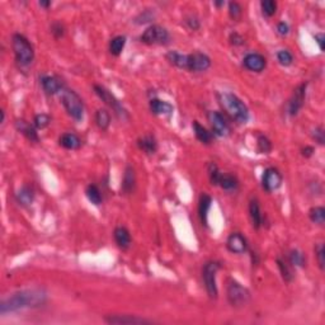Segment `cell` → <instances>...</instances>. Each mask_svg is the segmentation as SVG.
Listing matches in <instances>:
<instances>
[{
    "mask_svg": "<svg viewBox=\"0 0 325 325\" xmlns=\"http://www.w3.org/2000/svg\"><path fill=\"white\" fill-rule=\"evenodd\" d=\"M47 292L45 288L36 287L14 292L0 302V314L17 313L24 309H37L47 302Z\"/></svg>",
    "mask_w": 325,
    "mask_h": 325,
    "instance_id": "6da1fadb",
    "label": "cell"
},
{
    "mask_svg": "<svg viewBox=\"0 0 325 325\" xmlns=\"http://www.w3.org/2000/svg\"><path fill=\"white\" fill-rule=\"evenodd\" d=\"M217 99H219V103L224 112L233 121L240 125L247 124L249 120V110L239 97H236L233 93L222 92L217 93Z\"/></svg>",
    "mask_w": 325,
    "mask_h": 325,
    "instance_id": "7a4b0ae2",
    "label": "cell"
},
{
    "mask_svg": "<svg viewBox=\"0 0 325 325\" xmlns=\"http://www.w3.org/2000/svg\"><path fill=\"white\" fill-rule=\"evenodd\" d=\"M12 49L15 61L20 67H28L35 60V50L28 38L20 33H15L12 37Z\"/></svg>",
    "mask_w": 325,
    "mask_h": 325,
    "instance_id": "3957f363",
    "label": "cell"
},
{
    "mask_svg": "<svg viewBox=\"0 0 325 325\" xmlns=\"http://www.w3.org/2000/svg\"><path fill=\"white\" fill-rule=\"evenodd\" d=\"M60 99L67 115L76 122L83 121L84 118V103L80 95L69 88H64L60 93Z\"/></svg>",
    "mask_w": 325,
    "mask_h": 325,
    "instance_id": "277c9868",
    "label": "cell"
},
{
    "mask_svg": "<svg viewBox=\"0 0 325 325\" xmlns=\"http://www.w3.org/2000/svg\"><path fill=\"white\" fill-rule=\"evenodd\" d=\"M226 297L229 304L235 309L245 308L252 300L251 291L240 285L238 281H234V279L229 281V285H227L226 288Z\"/></svg>",
    "mask_w": 325,
    "mask_h": 325,
    "instance_id": "5b68a950",
    "label": "cell"
},
{
    "mask_svg": "<svg viewBox=\"0 0 325 325\" xmlns=\"http://www.w3.org/2000/svg\"><path fill=\"white\" fill-rule=\"evenodd\" d=\"M220 268H221V264L217 260H208L204 263L203 268H202V281H203L208 297L212 300L217 299V295H219L216 277H217V272Z\"/></svg>",
    "mask_w": 325,
    "mask_h": 325,
    "instance_id": "8992f818",
    "label": "cell"
},
{
    "mask_svg": "<svg viewBox=\"0 0 325 325\" xmlns=\"http://www.w3.org/2000/svg\"><path fill=\"white\" fill-rule=\"evenodd\" d=\"M93 89H94L95 94L98 95V98L101 99L102 102H104V104H107L110 108H112V111L118 116V117L122 118V120L129 118V112H127L126 108L122 106L121 102L118 101L115 95H113L110 90L107 89V88H104V86L102 85H98V84H95V85H93Z\"/></svg>",
    "mask_w": 325,
    "mask_h": 325,
    "instance_id": "52a82bcc",
    "label": "cell"
},
{
    "mask_svg": "<svg viewBox=\"0 0 325 325\" xmlns=\"http://www.w3.org/2000/svg\"><path fill=\"white\" fill-rule=\"evenodd\" d=\"M140 40L146 45H168L170 42V35L164 27L159 26V24H151L145 29Z\"/></svg>",
    "mask_w": 325,
    "mask_h": 325,
    "instance_id": "ba28073f",
    "label": "cell"
},
{
    "mask_svg": "<svg viewBox=\"0 0 325 325\" xmlns=\"http://www.w3.org/2000/svg\"><path fill=\"white\" fill-rule=\"evenodd\" d=\"M207 121L210 124L211 130H212L213 136L217 137H226L230 135V126L226 122L224 116L216 111H210L207 113Z\"/></svg>",
    "mask_w": 325,
    "mask_h": 325,
    "instance_id": "9c48e42d",
    "label": "cell"
},
{
    "mask_svg": "<svg viewBox=\"0 0 325 325\" xmlns=\"http://www.w3.org/2000/svg\"><path fill=\"white\" fill-rule=\"evenodd\" d=\"M306 88H308V84H300L296 89L294 90L292 95H291L290 101H288L287 104V112L290 116H296L299 115L300 111L302 110L304 107V103H305L306 99Z\"/></svg>",
    "mask_w": 325,
    "mask_h": 325,
    "instance_id": "30bf717a",
    "label": "cell"
},
{
    "mask_svg": "<svg viewBox=\"0 0 325 325\" xmlns=\"http://www.w3.org/2000/svg\"><path fill=\"white\" fill-rule=\"evenodd\" d=\"M282 184V174L276 168H267L263 172L262 187L267 192H274L278 190Z\"/></svg>",
    "mask_w": 325,
    "mask_h": 325,
    "instance_id": "8fae6325",
    "label": "cell"
},
{
    "mask_svg": "<svg viewBox=\"0 0 325 325\" xmlns=\"http://www.w3.org/2000/svg\"><path fill=\"white\" fill-rule=\"evenodd\" d=\"M211 67V59L202 52H193L188 55V71L202 72Z\"/></svg>",
    "mask_w": 325,
    "mask_h": 325,
    "instance_id": "7c38bea8",
    "label": "cell"
},
{
    "mask_svg": "<svg viewBox=\"0 0 325 325\" xmlns=\"http://www.w3.org/2000/svg\"><path fill=\"white\" fill-rule=\"evenodd\" d=\"M104 322L108 324L117 325H142L151 324L153 320H147L145 318L137 317V315H108L104 318Z\"/></svg>",
    "mask_w": 325,
    "mask_h": 325,
    "instance_id": "4fadbf2b",
    "label": "cell"
},
{
    "mask_svg": "<svg viewBox=\"0 0 325 325\" xmlns=\"http://www.w3.org/2000/svg\"><path fill=\"white\" fill-rule=\"evenodd\" d=\"M227 251L233 254H244L248 251V240L242 233H231L226 240Z\"/></svg>",
    "mask_w": 325,
    "mask_h": 325,
    "instance_id": "5bb4252c",
    "label": "cell"
},
{
    "mask_svg": "<svg viewBox=\"0 0 325 325\" xmlns=\"http://www.w3.org/2000/svg\"><path fill=\"white\" fill-rule=\"evenodd\" d=\"M243 65L247 70L252 72H262L267 66V60L263 55L257 54V52H251L243 59Z\"/></svg>",
    "mask_w": 325,
    "mask_h": 325,
    "instance_id": "9a60e30c",
    "label": "cell"
},
{
    "mask_svg": "<svg viewBox=\"0 0 325 325\" xmlns=\"http://www.w3.org/2000/svg\"><path fill=\"white\" fill-rule=\"evenodd\" d=\"M14 126L18 132L22 133L31 142L40 141V136H38L37 129L35 127V125H31L29 122L24 121V120H17L14 122Z\"/></svg>",
    "mask_w": 325,
    "mask_h": 325,
    "instance_id": "2e32d148",
    "label": "cell"
},
{
    "mask_svg": "<svg viewBox=\"0 0 325 325\" xmlns=\"http://www.w3.org/2000/svg\"><path fill=\"white\" fill-rule=\"evenodd\" d=\"M41 85L45 93L49 95H55L63 92L64 85L61 80L56 76H51V75H43L41 78Z\"/></svg>",
    "mask_w": 325,
    "mask_h": 325,
    "instance_id": "e0dca14e",
    "label": "cell"
},
{
    "mask_svg": "<svg viewBox=\"0 0 325 325\" xmlns=\"http://www.w3.org/2000/svg\"><path fill=\"white\" fill-rule=\"evenodd\" d=\"M113 238H115V242L117 244V247L122 251H126L131 247V243H132V239H131V234L127 230L125 226H117L113 231Z\"/></svg>",
    "mask_w": 325,
    "mask_h": 325,
    "instance_id": "ac0fdd59",
    "label": "cell"
},
{
    "mask_svg": "<svg viewBox=\"0 0 325 325\" xmlns=\"http://www.w3.org/2000/svg\"><path fill=\"white\" fill-rule=\"evenodd\" d=\"M136 187V174L135 169L131 165H127L124 173V179H122L121 191L124 195H131L135 191Z\"/></svg>",
    "mask_w": 325,
    "mask_h": 325,
    "instance_id": "d6986e66",
    "label": "cell"
},
{
    "mask_svg": "<svg viewBox=\"0 0 325 325\" xmlns=\"http://www.w3.org/2000/svg\"><path fill=\"white\" fill-rule=\"evenodd\" d=\"M249 216H251V221L254 229L258 230L263 226V213L260 211L258 199L254 198L249 202Z\"/></svg>",
    "mask_w": 325,
    "mask_h": 325,
    "instance_id": "ffe728a7",
    "label": "cell"
},
{
    "mask_svg": "<svg viewBox=\"0 0 325 325\" xmlns=\"http://www.w3.org/2000/svg\"><path fill=\"white\" fill-rule=\"evenodd\" d=\"M211 204H212V198L206 193L201 195L198 202V215L202 225H204V226L208 225V212H210Z\"/></svg>",
    "mask_w": 325,
    "mask_h": 325,
    "instance_id": "44dd1931",
    "label": "cell"
},
{
    "mask_svg": "<svg viewBox=\"0 0 325 325\" xmlns=\"http://www.w3.org/2000/svg\"><path fill=\"white\" fill-rule=\"evenodd\" d=\"M173 106L165 101H160V99H151L150 101V111L151 113L156 116H169L173 113Z\"/></svg>",
    "mask_w": 325,
    "mask_h": 325,
    "instance_id": "7402d4cb",
    "label": "cell"
},
{
    "mask_svg": "<svg viewBox=\"0 0 325 325\" xmlns=\"http://www.w3.org/2000/svg\"><path fill=\"white\" fill-rule=\"evenodd\" d=\"M15 198H17V202L23 206V207H28L33 203L35 201V191L32 190L28 186H23L15 195Z\"/></svg>",
    "mask_w": 325,
    "mask_h": 325,
    "instance_id": "603a6c76",
    "label": "cell"
},
{
    "mask_svg": "<svg viewBox=\"0 0 325 325\" xmlns=\"http://www.w3.org/2000/svg\"><path fill=\"white\" fill-rule=\"evenodd\" d=\"M137 146L138 149L142 150L144 153L149 154V155H153V154L156 153V150H158V142H156V138L154 137L153 135H146L144 136V137L138 138Z\"/></svg>",
    "mask_w": 325,
    "mask_h": 325,
    "instance_id": "cb8c5ba5",
    "label": "cell"
},
{
    "mask_svg": "<svg viewBox=\"0 0 325 325\" xmlns=\"http://www.w3.org/2000/svg\"><path fill=\"white\" fill-rule=\"evenodd\" d=\"M193 131H195V135H196V138L199 142L204 145H210L213 140V133L210 132L206 127L202 126L199 122L195 121L192 125Z\"/></svg>",
    "mask_w": 325,
    "mask_h": 325,
    "instance_id": "d4e9b609",
    "label": "cell"
},
{
    "mask_svg": "<svg viewBox=\"0 0 325 325\" xmlns=\"http://www.w3.org/2000/svg\"><path fill=\"white\" fill-rule=\"evenodd\" d=\"M165 59L178 69L188 70V55H184L178 51H169L165 55Z\"/></svg>",
    "mask_w": 325,
    "mask_h": 325,
    "instance_id": "484cf974",
    "label": "cell"
},
{
    "mask_svg": "<svg viewBox=\"0 0 325 325\" xmlns=\"http://www.w3.org/2000/svg\"><path fill=\"white\" fill-rule=\"evenodd\" d=\"M61 146L66 150H78L81 146V140L78 135L72 132L64 133L59 140Z\"/></svg>",
    "mask_w": 325,
    "mask_h": 325,
    "instance_id": "4316f807",
    "label": "cell"
},
{
    "mask_svg": "<svg viewBox=\"0 0 325 325\" xmlns=\"http://www.w3.org/2000/svg\"><path fill=\"white\" fill-rule=\"evenodd\" d=\"M277 265H278L279 273L282 276L283 281L287 283L292 282L295 277V272L294 269H292V265L288 263V260H283V259L278 258L277 259Z\"/></svg>",
    "mask_w": 325,
    "mask_h": 325,
    "instance_id": "83f0119b",
    "label": "cell"
},
{
    "mask_svg": "<svg viewBox=\"0 0 325 325\" xmlns=\"http://www.w3.org/2000/svg\"><path fill=\"white\" fill-rule=\"evenodd\" d=\"M94 120L95 125H97V126L99 127V130H102V131H107V130L110 129L111 115L106 108H99V110L95 112Z\"/></svg>",
    "mask_w": 325,
    "mask_h": 325,
    "instance_id": "f1b7e54d",
    "label": "cell"
},
{
    "mask_svg": "<svg viewBox=\"0 0 325 325\" xmlns=\"http://www.w3.org/2000/svg\"><path fill=\"white\" fill-rule=\"evenodd\" d=\"M219 186L224 191L233 192V191L238 190V187H239V182H238L236 177H234L233 174H224V173H222L221 177H220Z\"/></svg>",
    "mask_w": 325,
    "mask_h": 325,
    "instance_id": "f546056e",
    "label": "cell"
},
{
    "mask_svg": "<svg viewBox=\"0 0 325 325\" xmlns=\"http://www.w3.org/2000/svg\"><path fill=\"white\" fill-rule=\"evenodd\" d=\"M86 198L89 199L90 203H93L94 206H99V204L103 202V197L101 195V191L99 188L95 186V184H89L85 190Z\"/></svg>",
    "mask_w": 325,
    "mask_h": 325,
    "instance_id": "4dcf8cb0",
    "label": "cell"
},
{
    "mask_svg": "<svg viewBox=\"0 0 325 325\" xmlns=\"http://www.w3.org/2000/svg\"><path fill=\"white\" fill-rule=\"evenodd\" d=\"M126 45V37L125 36H116L110 42V52L113 56H120L122 54Z\"/></svg>",
    "mask_w": 325,
    "mask_h": 325,
    "instance_id": "1f68e13d",
    "label": "cell"
},
{
    "mask_svg": "<svg viewBox=\"0 0 325 325\" xmlns=\"http://www.w3.org/2000/svg\"><path fill=\"white\" fill-rule=\"evenodd\" d=\"M287 260L292 267H305L306 264V257L305 254L301 253L297 249H292V251L288 253Z\"/></svg>",
    "mask_w": 325,
    "mask_h": 325,
    "instance_id": "d6a6232c",
    "label": "cell"
},
{
    "mask_svg": "<svg viewBox=\"0 0 325 325\" xmlns=\"http://www.w3.org/2000/svg\"><path fill=\"white\" fill-rule=\"evenodd\" d=\"M309 217L314 224L323 226L325 224V208L322 206H315L309 211Z\"/></svg>",
    "mask_w": 325,
    "mask_h": 325,
    "instance_id": "836d02e7",
    "label": "cell"
},
{
    "mask_svg": "<svg viewBox=\"0 0 325 325\" xmlns=\"http://www.w3.org/2000/svg\"><path fill=\"white\" fill-rule=\"evenodd\" d=\"M257 149L260 154H268L272 150V142L264 135H259L257 138Z\"/></svg>",
    "mask_w": 325,
    "mask_h": 325,
    "instance_id": "e575fe53",
    "label": "cell"
},
{
    "mask_svg": "<svg viewBox=\"0 0 325 325\" xmlns=\"http://www.w3.org/2000/svg\"><path fill=\"white\" fill-rule=\"evenodd\" d=\"M260 8H262V13L265 17H273L277 12V3L274 0H262Z\"/></svg>",
    "mask_w": 325,
    "mask_h": 325,
    "instance_id": "d590c367",
    "label": "cell"
},
{
    "mask_svg": "<svg viewBox=\"0 0 325 325\" xmlns=\"http://www.w3.org/2000/svg\"><path fill=\"white\" fill-rule=\"evenodd\" d=\"M221 174L222 173L220 172L219 167H217L215 163H210V164H208V178H210V182L212 186H219V181Z\"/></svg>",
    "mask_w": 325,
    "mask_h": 325,
    "instance_id": "8d00e7d4",
    "label": "cell"
},
{
    "mask_svg": "<svg viewBox=\"0 0 325 325\" xmlns=\"http://www.w3.org/2000/svg\"><path fill=\"white\" fill-rule=\"evenodd\" d=\"M51 124V117L46 113H40V115L35 116V120H33V125L37 130H43L46 129L49 125Z\"/></svg>",
    "mask_w": 325,
    "mask_h": 325,
    "instance_id": "74e56055",
    "label": "cell"
},
{
    "mask_svg": "<svg viewBox=\"0 0 325 325\" xmlns=\"http://www.w3.org/2000/svg\"><path fill=\"white\" fill-rule=\"evenodd\" d=\"M277 60L282 66H290L294 63V56L287 50H281L277 52Z\"/></svg>",
    "mask_w": 325,
    "mask_h": 325,
    "instance_id": "f35d334b",
    "label": "cell"
},
{
    "mask_svg": "<svg viewBox=\"0 0 325 325\" xmlns=\"http://www.w3.org/2000/svg\"><path fill=\"white\" fill-rule=\"evenodd\" d=\"M315 256H317V262L318 265L322 270H324L325 268V247L323 243H319V244L315 247Z\"/></svg>",
    "mask_w": 325,
    "mask_h": 325,
    "instance_id": "ab89813d",
    "label": "cell"
},
{
    "mask_svg": "<svg viewBox=\"0 0 325 325\" xmlns=\"http://www.w3.org/2000/svg\"><path fill=\"white\" fill-rule=\"evenodd\" d=\"M242 14H243L242 5H240L238 1H231V3H229V15L231 17V19L234 20L240 19Z\"/></svg>",
    "mask_w": 325,
    "mask_h": 325,
    "instance_id": "60d3db41",
    "label": "cell"
},
{
    "mask_svg": "<svg viewBox=\"0 0 325 325\" xmlns=\"http://www.w3.org/2000/svg\"><path fill=\"white\" fill-rule=\"evenodd\" d=\"M311 136H313V138L315 140V142H318L319 145L325 144V132H324V129H323L322 126L315 127V129L313 130Z\"/></svg>",
    "mask_w": 325,
    "mask_h": 325,
    "instance_id": "b9f144b4",
    "label": "cell"
},
{
    "mask_svg": "<svg viewBox=\"0 0 325 325\" xmlns=\"http://www.w3.org/2000/svg\"><path fill=\"white\" fill-rule=\"evenodd\" d=\"M184 22H186V24H187L188 28L192 29V31H197V29H199V27H201L199 19L196 17V15H193V14L186 17Z\"/></svg>",
    "mask_w": 325,
    "mask_h": 325,
    "instance_id": "7bdbcfd3",
    "label": "cell"
},
{
    "mask_svg": "<svg viewBox=\"0 0 325 325\" xmlns=\"http://www.w3.org/2000/svg\"><path fill=\"white\" fill-rule=\"evenodd\" d=\"M51 33L55 38H61L65 35V28H64V26L61 23L55 22V23L51 26Z\"/></svg>",
    "mask_w": 325,
    "mask_h": 325,
    "instance_id": "ee69618b",
    "label": "cell"
},
{
    "mask_svg": "<svg viewBox=\"0 0 325 325\" xmlns=\"http://www.w3.org/2000/svg\"><path fill=\"white\" fill-rule=\"evenodd\" d=\"M229 40H230V43L231 45H234V46H242V45H244L245 43L244 38H243L239 33H231Z\"/></svg>",
    "mask_w": 325,
    "mask_h": 325,
    "instance_id": "f6af8a7d",
    "label": "cell"
},
{
    "mask_svg": "<svg viewBox=\"0 0 325 325\" xmlns=\"http://www.w3.org/2000/svg\"><path fill=\"white\" fill-rule=\"evenodd\" d=\"M288 32H290V27H288V24L286 23V22H279V23L277 24V33H278L279 36L285 37V36L288 35Z\"/></svg>",
    "mask_w": 325,
    "mask_h": 325,
    "instance_id": "bcb514c9",
    "label": "cell"
},
{
    "mask_svg": "<svg viewBox=\"0 0 325 325\" xmlns=\"http://www.w3.org/2000/svg\"><path fill=\"white\" fill-rule=\"evenodd\" d=\"M315 41H317V43L319 45L320 51H324V42H325L324 33H318V35H315Z\"/></svg>",
    "mask_w": 325,
    "mask_h": 325,
    "instance_id": "7dc6e473",
    "label": "cell"
},
{
    "mask_svg": "<svg viewBox=\"0 0 325 325\" xmlns=\"http://www.w3.org/2000/svg\"><path fill=\"white\" fill-rule=\"evenodd\" d=\"M301 153H302V155L306 156V158H310L314 153V149L311 146H305L304 149L301 150Z\"/></svg>",
    "mask_w": 325,
    "mask_h": 325,
    "instance_id": "c3c4849f",
    "label": "cell"
},
{
    "mask_svg": "<svg viewBox=\"0 0 325 325\" xmlns=\"http://www.w3.org/2000/svg\"><path fill=\"white\" fill-rule=\"evenodd\" d=\"M38 4H40V6H42V8H45V9H47L51 6V1H45V0H41Z\"/></svg>",
    "mask_w": 325,
    "mask_h": 325,
    "instance_id": "681fc988",
    "label": "cell"
},
{
    "mask_svg": "<svg viewBox=\"0 0 325 325\" xmlns=\"http://www.w3.org/2000/svg\"><path fill=\"white\" fill-rule=\"evenodd\" d=\"M0 113H1V125H4V122H5V112L1 110L0 111Z\"/></svg>",
    "mask_w": 325,
    "mask_h": 325,
    "instance_id": "f907efd6",
    "label": "cell"
},
{
    "mask_svg": "<svg viewBox=\"0 0 325 325\" xmlns=\"http://www.w3.org/2000/svg\"><path fill=\"white\" fill-rule=\"evenodd\" d=\"M215 5L216 6H219V8H220V6H224L225 5V1H224V0H222V1H215Z\"/></svg>",
    "mask_w": 325,
    "mask_h": 325,
    "instance_id": "816d5d0a",
    "label": "cell"
}]
</instances>
